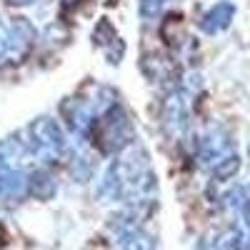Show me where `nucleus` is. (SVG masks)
Segmentation results:
<instances>
[{"mask_svg":"<svg viewBox=\"0 0 250 250\" xmlns=\"http://www.w3.org/2000/svg\"><path fill=\"white\" fill-rule=\"evenodd\" d=\"M133 135L135 133H133L130 118L118 103L95 118L93 130H90V140L103 155H115V153L125 150L133 143Z\"/></svg>","mask_w":250,"mask_h":250,"instance_id":"f257e3e1","label":"nucleus"},{"mask_svg":"<svg viewBox=\"0 0 250 250\" xmlns=\"http://www.w3.org/2000/svg\"><path fill=\"white\" fill-rule=\"evenodd\" d=\"M28 140H23L25 150H30L38 160L45 165H53L65 153V133L53 118H38L25 130Z\"/></svg>","mask_w":250,"mask_h":250,"instance_id":"f03ea898","label":"nucleus"},{"mask_svg":"<svg viewBox=\"0 0 250 250\" xmlns=\"http://www.w3.org/2000/svg\"><path fill=\"white\" fill-rule=\"evenodd\" d=\"M35 43V28L28 23V18H15L10 25H5V40H3V60L20 62Z\"/></svg>","mask_w":250,"mask_h":250,"instance_id":"7ed1b4c3","label":"nucleus"},{"mask_svg":"<svg viewBox=\"0 0 250 250\" xmlns=\"http://www.w3.org/2000/svg\"><path fill=\"white\" fill-rule=\"evenodd\" d=\"M62 115H65L68 125L73 135H78L80 140L90 138V130H93V123H95V110L88 100L83 98H73V100H65L62 103Z\"/></svg>","mask_w":250,"mask_h":250,"instance_id":"20e7f679","label":"nucleus"},{"mask_svg":"<svg viewBox=\"0 0 250 250\" xmlns=\"http://www.w3.org/2000/svg\"><path fill=\"white\" fill-rule=\"evenodd\" d=\"M165 128L170 135H183L188 130V120H190V105H188V95L183 90H175L168 100H165Z\"/></svg>","mask_w":250,"mask_h":250,"instance_id":"39448f33","label":"nucleus"},{"mask_svg":"<svg viewBox=\"0 0 250 250\" xmlns=\"http://www.w3.org/2000/svg\"><path fill=\"white\" fill-rule=\"evenodd\" d=\"M98 198L100 200H125V168L120 160H113L108 170L103 173L98 183Z\"/></svg>","mask_w":250,"mask_h":250,"instance_id":"423d86ee","label":"nucleus"},{"mask_svg":"<svg viewBox=\"0 0 250 250\" xmlns=\"http://www.w3.org/2000/svg\"><path fill=\"white\" fill-rule=\"evenodd\" d=\"M228 155H233V143L228 140V135H223L220 130H210L200 140V160L205 165L215 168V165Z\"/></svg>","mask_w":250,"mask_h":250,"instance_id":"0eeeda50","label":"nucleus"},{"mask_svg":"<svg viewBox=\"0 0 250 250\" xmlns=\"http://www.w3.org/2000/svg\"><path fill=\"white\" fill-rule=\"evenodd\" d=\"M233 18H235V5L230 3V0H220V3H215L210 10L200 18V30L208 33V35L223 33V30L230 28Z\"/></svg>","mask_w":250,"mask_h":250,"instance_id":"6e6552de","label":"nucleus"},{"mask_svg":"<svg viewBox=\"0 0 250 250\" xmlns=\"http://www.w3.org/2000/svg\"><path fill=\"white\" fill-rule=\"evenodd\" d=\"M28 193V175L23 170H8L0 173V198L8 203L23 200Z\"/></svg>","mask_w":250,"mask_h":250,"instance_id":"1a4fd4ad","label":"nucleus"},{"mask_svg":"<svg viewBox=\"0 0 250 250\" xmlns=\"http://www.w3.org/2000/svg\"><path fill=\"white\" fill-rule=\"evenodd\" d=\"M25 153H28V150H25L23 140H18V138L0 140V173L20 170V163H23Z\"/></svg>","mask_w":250,"mask_h":250,"instance_id":"9d476101","label":"nucleus"},{"mask_svg":"<svg viewBox=\"0 0 250 250\" xmlns=\"http://www.w3.org/2000/svg\"><path fill=\"white\" fill-rule=\"evenodd\" d=\"M28 193L38 200H53L58 193V183L48 170H33L28 175Z\"/></svg>","mask_w":250,"mask_h":250,"instance_id":"9b49d317","label":"nucleus"},{"mask_svg":"<svg viewBox=\"0 0 250 250\" xmlns=\"http://www.w3.org/2000/svg\"><path fill=\"white\" fill-rule=\"evenodd\" d=\"M118 250H155V238L145 233L143 228H130L115 235Z\"/></svg>","mask_w":250,"mask_h":250,"instance_id":"f8f14e48","label":"nucleus"},{"mask_svg":"<svg viewBox=\"0 0 250 250\" xmlns=\"http://www.w3.org/2000/svg\"><path fill=\"white\" fill-rule=\"evenodd\" d=\"M238 170H240V158H238V153H233V155L223 158L213 168V178L218 183H228V180H233L238 175Z\"/></svg>","mask_w":250,"mask_h":250,"instance_id":"ddd939ff","label":"nucleus"},{"mask_svg":"<svg viewBox=\"0 0 250 250\" xmlns=\"http://www.w3.org/2000/svg\"><path fill=\"white\" fill-rule=\"evenodd\" d=\"M70 173L78 183H88L93 178V160L90 155L85 153H75L73 155V163H70Z\"/></svg>","mask_w":250,"mask_h":250,"instance_id":"4468645a","label":"nucleus"},{"mask_svg":"<svg viewBox=\"0 0 250 250\" xmlns=\"http://www.w3.org/2000/svg\"><path fill=\"white\" fill-rule=\"evenodd\" d=\"M93 40H95V45H100L103 50H108L113 43H118V33H115V28L108 23V20H100V23L95 25V30H93Z\"/></svg>","mask_w":250,"mask_h":250,"instance_id":"2eb2a0df","label":"nucleus"},{"mask_svg":"<svg viewBox=\"0 0 250 250\" xmlns=\"http://www.w3.org/2000/svg\"><path fill=\"white\" fill-rule=\"evenodd\" d=\"M163 3L165 0H140V15L145 18V20H153V18H158L160 15V10H163Z\"/></svg>","mask_w":250,"mask_h":250,"instance_id":"dca6fc26","label":"nucleus"},{"mask_svg":"<svg viewBox=\"0 0 250 250\" xmlns=\"http://www.w3.org/2000/svg\"><path fill=\"white\" fill-rule=\"evenodd\" d=\"M8 3H10V5H33L35 0H8Z\"/></svg>","mask_w":250,"mask_h":250,"instance_id":"f3484780","label":"nucleus"},{"mask_svg":"<svg viewBox=\"0 0 250 250\" xmlns=\"http://www.w3.org/2000/svg\"><path fill=\"white\" fill-rule=\"evenodd\" d=\"M3 40H5V25H0V58H3Z\"/></svg>","mask_w":250,"mask_h":250,"instance_id":"a211bd4d","label":"nucleus"},{"mask_svg":"<svg viewBox=\"0 0 250 250\" xmlns=\"http://www.w3.org/2000/svg\"><path fill=\"white\" fill-rule=\"evenodd\" d=\"M5 243V230H3V225H0V245Z\"/></svg>","mask_w":250,"mask_h":250,"instance_id":"6ab92c4d","label":"nucleus"}]
</instances>
